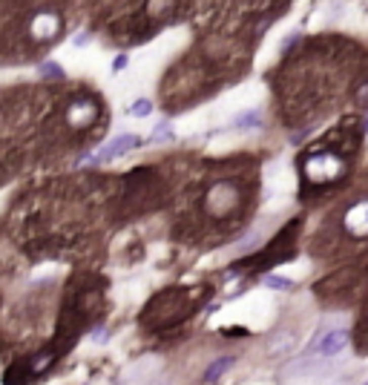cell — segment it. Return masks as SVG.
Masks as SVG:
<instances>
[{
    "label": "cell",
    "mask_w": 368,
    "mask_h": 385,
    "mask_svg": "<svg viewBox=\"0 0 368 385\" xmlns=\"http://www.w3.org/2000/svg\"><path fill=\"white\" fill-rule=\"evenodd\" d=\"M124 66H127V55H118V58H115V63H112V69H124Z\"/></svg>",
    "instance_id": "15"
},
{
    "label": "cell",
    "mask_w": 368,
    "mask_h": 385,
    "mask_svg": "<svg viewBox=\"0 0 368 385\" xmlns=\"http://www.w3.org/2000/svg\"><path fill=\"white\" fill-rule=\"evenodd\" d=\"M141 144V138L138 135H118L115 141H109L104 150H101V155L95 158V161H112V158H118V155H124L127 150H135Z\"/></svg>",
    "instance_id": "8"
},
{
    "label": "cell",
    "mask_w": 368,
    "mask_h": 385,
    "mask_svg": "<svg viewBox=\"0 0 368 385\" xmlns=\"http://www.w3.org/2000/svg\"><path fill=\"white\" fill-rule=\"evenodd\" d=\"M61 29H63V20L55 12H37L32 18V23H29V40L35 46H46L61 35Z\"/></svg>",
    "instance_id": "6"
},
{
    "label": "cell",
    "mask_w": 368,
    "mask_h": 385,
    "mask_svg": "<svg viewBox=\"0 0 368 385\" xmlns=\"http://www.w3.org/2000/svg\"><path fill=\"white\" fill-rule=\"evenodd\" d=\"M342 150H334L328 141H319L314 147H308L302 155L297 158V167L302 173V190H319L334 184L337 179H342L345 170V158L340 155Z\"/></svg>",
    "instance_id": "2"
},
{
    "label": "cell",
    "mask_w": 368,
    "mask_h": 385,
    "mask_svg": "<svg viewBox=\"0 0 368 385\" xmlns=\"http://www.w3.org/2000/svg\"><path fill=\"white\" fill-rule=\"evenodd\" d=\"M242 204L239 198V190H236L233 181H213L207 187V196H205V210L213 216L216 222H225L236 213V207Z\"/></svg>",
    "instance_id": "4"
},
{
    "label": "cell",
    "mask_w": 368,
    "mask_h": 385,
    "mask_svg": "<svg viewBox=\"0 0 368 385\" xmlns=\"http://www.w3.org/2000/svg\"><path fill=\"white\" fill-rule=\"evenodd\" d=\"M153 144H158V141H173V133H170V124H158L155 126V133H153V138H150Z\"/></svg>",
    "instance_id": "14"
},
{
    "label": "cell",
    "mask_w": 368,
    "mask_h": 385,
    "mask_svg": "<svg viewBox=\"0 0 368 385\" xmlns=\"http://www.w3.org/2000/svg\"><path fill=\"white\" fill-rule=\"evenodd\" d=\"M98 101L90 98V95H78V98H72L69 104H66V109H63V121H66V126L69 130H75V133H81V130H90L95 121H98Z\"/></svg>",
    "instance_id": "5"
},
{
    "label": "cell",
    "mask_w": 368,
    "mask_h": 385,
    "mask_svg": "<svg viewBox=\"0 0 368 385\" xmlns=\"http://www.w3.org/2000/svg\"><path fill=\"white\" fill-rule=\"evenodd\" d=\"M362 126H365V133H368V118H365V124H362Z\"/></svg>",
    "instance_id": "17"
},
{
    "label": "cell",
    "mask_w": 368,
    "mask_h": 385,
    "mask_svg": "<svg viewBox=\"0 0 368 385\" xmlns=\"http://www.w3.org/2000/svg\"><path fill=\"white\" fill-rule=\"evenodd\" d=\"M150 112H153V104H150V101H135L133 107H130V115H135V118H144V115H150Z\"/></svg>",
    "instance_id": "12"
},
{
    "label": "cell",
    "mask_w": 368,
    "mask_h": 385,
    "mask_svg": "<svg viewBox=\"0 0 368 385\" xmlns=\"http://www.w3.org/2000/svg\"><path fill=\"white\" fill-rule=\"evenodd\" d=\"M251 126H259V112H253V109L236 118V130H251Z\"/></svg>",
    "instance_id": "11"
},
{
    "label": "cell",
    "mask_w": 368,
    "mask_h": 385,
    "mask_svg": "<svg viewBox=\"0 0 368 385\" xmlns=\"http://www.w3.org/2000/svg\"><path fill=\"white\" fill-rule=\"evenodd\" d=\"M345 342H348V331H331V333H325L322 339L316 342L314 351L316 354H322V357H331V354H337Z\"/></svg>",
    "instance_id": "9"
},
{
    "label": "cell",
    "mask_w": 368,
    "mask_h": 385,
    "mask_svg": "<svg viewBox=\"0 0 368 385\" xmlns=\"http://www.w3.org/2000/svg\"><path fill=\"white\" fill-rule=\"evenodd\" d=\"M365 385H368V382H365Z\"/></svg>",
    "instance_id": "18"
},
{
    "label": "cell",
    "mask_w": 368,
    "mask_h": 385,
    "mask_svg": "<svg viewBox=\"0 0 368 385\" xmlns=\"http://www.w3.org/2000/svg\"><path fill=\"white\" fill-rule=\"evenodd\" d=\"M342 227L351 239H368V198H359L345 210Z\"/></svg>",
    "instance_id": "7"
},
{
    "label": "cell",
    "mask_w": 368,
    "mask_h": 385,
    "mask_svg": "<svg viewBox=\"0 0 368 385\" xmlns=\"http://www.w3.org/2000/svg\"><path fill=\"white\" fill-rule=\"evenodd\" d=\"M230 365H233V357H219V359H213V362L205 368V376H201V379H205V382H216V379L225 374Z\"/></svg>",
    "instance_id": "10"
},
{
    "label": "cell",
    "mask_w": 368,
    "mask_h": 385,
    "mask_svg": "<svg viewBox=\"0 0 368 385\" xmlns=\"http://www.w3.org/2000/svg\"><path fill=\"white\" fill-rule=\"evenodd\" d=\"M362 331H365V336H368V319H365V322H362Z\"/></svg>",
    "instance_id": "16"
},
{
    "label": "cell",
    "mask_w": 368,
    "mask_h": 385,
    "mask_svg": "<svg viewBox=\"0 0 368 385\" xmlns=\"http://www.w3.org/2000/svg\"><path fill=\"white\" fill-rule=\"evenodd\" d=\"M210 296V290H181V287H170V290H161V293H155L147 308H144V325H150V328H170L173 322H181L190 311H196L201 299Z\"/></svg>",
    "instance_id": "1"
},
{
    "label": "cell",
    "mask_w": 368,
    "mask_h": 385,
    "mask_svg": "<svg viewBox=\"0 0 368 385\" xmlns=\"http://www.w3.org/2000/svg\"><path fill=\"white\" fill-rule=\"evenodd\" d=\"M265 285H268V287H279V290H291L294 282L285 279V276H265Z\"/></svg>",
    "instance_id": "13"
},
{
    "label": "cell",
    "mask_w": 368,
    "mask_h": 385,
    "mask_svg": "<svg viewBox=\"0 0 368 385\" xmlns=\"http://www.w3.org/2000/svg\"><path fill=\"white\" fill-rule=\"evenodd\" d=\"M297 230H299V219H291V224H288L285 230L270 242V247H265L259 256H251V259H244V262H236L233 273L244 270L248 265H251V270H265V268L279 265V262L294 259V256H297V244H294V233H297Z\"/></svg>",
    "instance_id": "3"
}]
</instances>
